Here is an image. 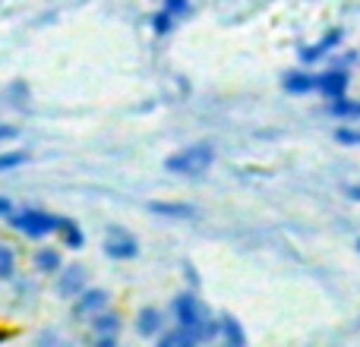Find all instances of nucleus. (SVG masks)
Segmentation results:
<instances>
[{
	"instance_id": "obj_1",
	"label": "nucleus",
	"mask_w": 360,
	"mask_h": 347,
	"mask_svg": "<svg viewBox=\"0 0 360 347\" xmlns=\"http://www.w3.org/2000/svg\"><path fill=\"white\" fill-rule=\"evenodd\" d=\"M174 316H177L180 329H186L193 338H196V344L215 341L218 338V322H212L209 310H205V306L199 303V297H193V294H180V297H174Z\"/></svg>"
},
{
	"instance_id": "obj_2",
	"label": "nucleus",
	"mask_w": 360,
	"mask_h": 347,
	"mask_svg": "<svg viewBox=\"0 0 360 347\" xmlns=\"http://www.w3.org/2000/svg\"><path fill=\"white\" fill-rule=\"evenodd\" d=\"M212 162H215V149L209 143H196L165 158V171L184 174V177H199V174H205L212 168Z\"/></svg>"
},
{
	"instance_id": "obj_3",
	"label": "nucleus",
	"mask_w": 360,
	"mask_h": 347,
	"mask_svg": "<svg viewBox=\"0 0 360 347\" xmlns=\"http://www.w3.org/2000/svg\"><path fill=\"white\" fill-rule=\"evenodd\" d=\"M10 224L25 237H44L51 230H57V218L48 215V211H38V209H25V211H16L10 218Z\"/></svg>"
},
{
	"instance_id": "obj_4",
	"label": "nucleus",
	"mask_w": 360,
	"mask_h": 347,
	"mask_svg": "<svg viewBox=\"0 0 360 347\" xmlns=\"http://www.w3.org/2000/svg\"><path fill=\"white\" fill-rule=\"evenodd\" d=\"M348 70L335 67V70H326L323 76H316V92L323 95L326 101H338L348 95Z\"/></svg>"
},
{
	"instance_id": "obj_5",
	"label": "nucleus",
	"mask_w": 360,
	"mask_h": 347,
	"mask_svg": "<svg viewBox=\"0 0 360 347\" xmlns=\"http://www.w3.org/2000/svg\"><path fill=\"white\" fill-rule=\"evenodd\" d=\"M82 291H86V272L79 266L60 268V275H57V294L67 300H76Z\"/></svg>"
},
{
	"instance_id": "obj_6",
	"label": "nucleus",
	"mask_w": 360,
	"mask_h": 347,
	"mask_svg": "<svg viewBox=\"0 0 360 347\" xmlns=\"http://www.w3.org/2000/svg\"><path fill=\"white\" fill-rule=\"evenodd\" d=\"M105 253L111 256V259H133V256L139 253V247H136V240H133L130 234L111 228L108 230V240H105Z\"/></svg>"
},
{
	"instance_id": "obj_7",
	"label": "nucleus",
	"mask_w": 360,
	"mask_h": 347,
	"mask_svg": "<svg viewBox=\"0 0 360 347\" xmlns=\"http://www.w3.org/2000/svg\"><path fill=\"white\" fill-rule=\"evenodd\" d=\"M338 44H342V29H332V32H326L316 44H310V48L300 51V60H304V63H316V60H323L329 51H335Z\"/></svg>"
},
{
	"instance_id": "obj_8",
	"label": "nucleus",
	"mask_w": 360,
	"mask_h": 347,
	"mask_svg": "<svg viewBox=\"0 0 360 347\" xmlns=\"http://www.w3.org/2000/svg\"><path fill=\"white\" fill-rule=\"evenodd\" d=\"M105 306H108V294L98 291V287H86V291L76 297L73 313L76 316H95V313H101Z\"/></svg>"
},
{
	"instance_id": "obj_9",
	"label": "nucleus",
	"mask_w": 360,
	"mask_h": 347,
	"mask_svg": "<svg viewBox=\"0 0 360 347\" xmlns=\"http://www.w3.org/2000/svg\"><path fill=\"white\" fill-rule=\"evenodd\" d=\"M162 329H165V316H162V310H158V306H143V310L136 313V332L143 338L162 335Z\"/></svg>"
},
{
	"instance_id": "obj_10",
	"label": "nucleus",
	"mask_w": 360,
	"mask_h": 347,
	"mask_svg": "<svg viewBox=\"0 0 360 347\" xmlns=\"http://www.w3.org/2000/svg\"><path fill=\"white\" fill-rule=\"evenodd\" d=\"M281 86H285L288 95H310L316 92V76L307 73V70H294V73H288L281 79Z\"/></svg>"
},
{
	"instance_id": "obj_11",
	"label": "nucleus",
	"mask_w": 360,
	"mask_h": 347,
	"mask_svg": "<svg viewBox=\"0 0 360 347\" xmlns=\"http://www.w3.org/2000/svg\"><path fill=\"white\" fill-rule=\"evenodd\" d=\"M57 234H60L67 249H82V243H86V234H82L79 224L70 221V218H57Z\"/></svg>"
},
{
	"instance_id": "obj_12",
	"label": "nucleus",
	"mask_w": 360,
	"mask_h": 347,
	"mask_svg": "<svg viewBox=\"0 0 360 347\" xmlns=\"http://www.w3.org/2000/svg\"><path fill=\"white\" fill-rule=\"evenodd\" d=\"M218 335H221L231 347H243V344H247V335H243L240 322H237L234 316H221V322H218Z\"/></svg>"
},
{
	"instance_id": "obj_13",
	"label": "nucleus",
	"mask_w": 360,
	"mask_h": 347,
	"mask_svg": "<svg viewBox=\"0 0 360 347\" xmlns=\"http://www.w3.org/2000/svg\"><path fill=\"white\" fill-rule=\"evenodd\" d=\"M92 332H95V338H105V335H114L117 338V332H120V319H117V313H95V322H92Z\"/></svg>"
},
{
	"instance_id": "obj_14",
	"label": "nucleus",
	"mask_w": 360,
	"mask_h": 347,
	"mask_svg": "<svg viewBox=\"0 0 360 347\" xmlns=\"http://www.w3.org/2000/svg\"><path fill=\"white\" fill-rule=\"evenodd\" d=\"M149 211L165 215V218H193L196 215V209L186 202H149Z\"/></svg>"
},
{
	"instance_id": "obj_15",
	"label": "nucleus",
	"mask_w": 360,
	"mask_h": 347,
	"mask_svg": "<svg viewBox=\"0 0 360 347\" xmlns=\"http://www.w3.org/2000/svg\"><path fill=\"white\" fill-rule=\"evenodd\" d=\"M35 268H38V272H44V275L60 272V268H63L60 253H57V249H51V247L38 249V253H35Z\"/></svg>"
},
{
	"instance_id": "obj_16",
	"label": "nucleus",
	"mask_w": 360,
	"mask_h": 347,
	"mask_svg": "<svg viewBox=\"0 0 360 347\" xmlns=\"http://www.w3.org/2000/svg\"><path fill=\"white\" fill-rule=\"evenodd\" d=\"M329 114L335 120H354L360 117V101H348V95L338 101H329Z\"/></svg>"
},
{
	"instance_id": "obj_17",
	"label": "nucleus",
	"mask_w": 360,
	"mask_h": 347,
	"mask_svg": "<svg viewBox=\"0 0 360 347\" xmlns=\"http://www.w3.org/2000/svg\"><path fill=\"white\" fill-rule=\"evenodd\" d=\"M158 344H162V347H193V344H196V338H193L186 329H180V325H177L174 332L158 335Z\"/></svg>"
},
{
	"instance_id": "obj_18",
	"label": "nucleus",
	"mask_w": 360,
	"mask_h": 347,
	"mask_svg": "<svg viewBox=\"0 0 360 347\" xmlns=\"http://www.w3.org/2000/svg\"><path fill=\"white\" fill-rule=\"evenodd\" d=\"M152 29H155V35H168L174 29V13H168V10L152 13Z\"/></svg>"
},
{
	"instance_id": "obj_19",
	"label": "nucleus",
	"mask_w": 360,
	"mask_h": 347,
	"mask_svg": "<svg viewBox=\"0 0 360 347\" xmlns=\"http://www.w3.org/2000/svg\"><path fill=\"white\" fill-rule=\"evenodd\" d=\"M13 272H16V256L6 243H0V278H10Z\"/></svg>"
},
{
	"instance_id": "obj_20",
	"label": "nucleus",
	"mask_w": 360,
	"mask_h": 347,
	"mask_svg": "<svg viewBox=\"0 0 360 347\" xmlns=\"http://www.w3.org/2000/svg\"><path fill=\"white\" fill-rule=\"evenodd\" d=\"M25 162H29V155H25V152H0V174L19 168V164H25Z\"/></svg>"
},
{
	"instance_id": "obj_21",
	"label": "nucleus",
	"mask_w": 360,
	"mask_h": 347,
	"mask_svg": "<svg viewBox=\"0 0 360 347\" xmlns=\"http://www.w3.org/2000/svg\"><path fill=\"white\" fill-rule=\"evenodd\" d=\"M335 143L338 145H360V130L342 126V130H335Z\"/></svg>"
},
{
	"instance_id": "obj_22",
	"label": "nucleus",
	"mask_w": 360,
	"mask_h": 347,
	"mask_svg": "<svg viewBox=\"0 0 360 347\" xmlns=\"http://www.w3.org/2000/svg\"><path fill=\"white\" fill-rule=\"evenodd\" d=\"M165 10L174 13V16H184V13H190V0H165Z\"/></svg>"
},
{
	"instance_id": "obj_23",
	"label": "nucleus",
	"mask_w": 360,
	"mask_h": 347,
	"mask_svg": "<svg viewBox=\"0 0 360 347\" xmlns=\"http://www.w3.org/2000/svg\"><path fill=\"white\" fill-rule=\"evenodd\" d=\"M10 211H13L10 199H6V196H0V218H6V215H10Z\"/></svg>"
},
{
	"instance_id": "obj_24",
	"label": "nucleus",
	"mask_w": 360,
	"mask_h": 347,
	"mask_svg": "<svg viewBox=\"0 0 360 347\" xmlns=\"http://www.w3.org/2000/svg\"><path fill=\"white\" fill-rule=\"evenodd\" d=\"M16 136V130H13V126H0V139H13Z\"/></svg>"
},
{
	"instance_id": "obj_25",
	"label": "nucleus",
	"mask_w": 360,
	"mask_h": 347,
	"mask_svg": "<svg viewBox=\"0 0 360 347\" xmlns=\"http://www.w3.org/2000/svg\"><path fill=\"white\" fill-rule=\"evenodd\" d=\"M348 196H351V199H357V202H360V186H351Z\"/></svg>"
},
{
	"instance_id": "obj_26",
	"label": "nucleus",
	"mask_w": 360,
	"mask_h": 347,
	"mask_svg": "<svg viewBox=\"0 0 360 347\" xmlns=\"http://www.w3.org/2000/svg\"><path fill=\"white\" fill-rule=\"evenodd\" d=\"M357 253H360V237H357Z\"/></svg>"
}]
</instances>
